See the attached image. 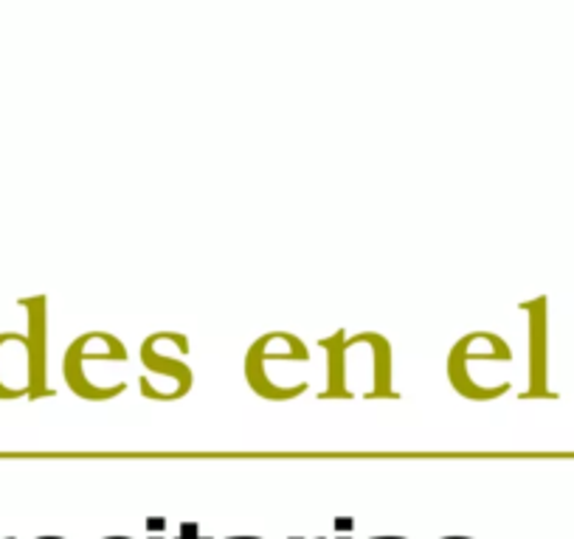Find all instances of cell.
Masks as SVG:
<instances>
[{"label": "cell", "instance_id": "cell-1", "mask_svg": "<svg viewBox=\"0 0 574 539\" xmlns=\"http://www.w3.org/2000/svg\"><path fill=\"white\" fill-rule=\"evenodd\" d=\"M189 352L192 346L183 332L161 329L147 335L139 348L141 368H144L139 379L141 396L161 405L189 396L194 385V368L187 359Z\"/></svg>", "mask_w": 574, "mask_h": 539}, {"label": "cell", "instance_id": "cell-2", "mask_svg": "<svg viewBox=\"0 0 574 539\" xmlns=\"http://www.w3.org/2000/svg\"><path fill=\"white\" fill-rule=\"evenodd\" d=\"M310 359V346L293 332H265L256 337L242 359V377L260 399L265 401H293L299 390L282 379V368L304 366Z\"/></svg>", "mask_w": 574, "mask_h": 539}, {"label": "cell", "instance_id": "cell-3", "mask_svg": "<svg viewBox=\"0 0 574 539\" xmlns=\"http://www.w3.org/2000/svg\"><path fill=\"white\" fill-rule=\"evenodd\" d=\"M130 359L128 346L121 337H115L113 332H82L79 337H73L71 346L66 348V357H62V379L71 388L73 396L85 401H110L115 399L108 388L99 379V368L110 374V368L124 366ZM119 377V374H113Z\"/></svg>", "mask_w": 574, "mask_h": 539}, {"label": "cell", "instance_id": "cell-4", "mask_svg": "<svg viewBox=\"0 0 574 539\" xmlns=\"http://www.w3.org/2000/svg\"><path fill=\"white\" fill-rule=\"evenodd\" d=\"M513 359V346L499 332H467L451 346L445 359L447 383L465 399L476 401V372L482 366H504Z\"/></svg>", "mask_w": 574, "mask_h": 539}, {"label": "cell", "instance_id": "cell-5", "mask_svg": "<svg viewBox=\"0 0 574 539\" xmlns=\"http://www.w3.org/2000/svg\"><path fill=\"white\" fill-rule=\"evenodd\" d=\"M526 312V335H530V368L526 390L521 399H557L550 388V301L546 295L521 304Z\"/></svg>", "mask_w": 574, "mask_h": 539}, {"label": "cell", "instance_id": "cell-6", "mask_svg": "<svg viewBox=\"0 0 574 539\" xmlns=\"http://www.w3.org/2000/svg\"><path fill=\"white\" fill-rule=\"evenodd\" d=\"M20 306L26 309V346H29V399H46L54 396L57 390L49 385V298L43 293L20 298Z\"/></svg>", "mask_w": 574, "mask_h": 539}, {"label": "cell", "instance_id": "cell-7", "mask_svg": "<svg viewBox=\"0 0 574 539\" xmlns=\"http://www.w3.org/2000/svg\"><path fill=\"white\" fill-rule=\"evenodd\" d=\"M29 346L20 332H0V401L29 399Z\"/></svg>", "mask_w": 574, "mask_h": 539}, {"label": "cell", "instance_id": "cell-8", "mask_svg": "<svg viewBox=\"0 0 574 539\" xmlns=\"http://www.w3.org/2000/svg\"><path fill=\"white\" fill-rule=\"evenodd\" d=\"M175 539H214V537H203V533H200L198 522L187 520V522H181V528H178V537Z\"/></svg>", "mask_w": 574, "mask_h": 539}, {"label": "cell", "instance_id": "cell-9", "mask_svg": "<svg viewBox=\"0 0 574 539\" xmlns=\"http://www.w3.org/2000/svg\"><path fill=\"white\" fill-rule=\"evenodd\" d=\"M167 526H170V522L163 520V517H150V520H147V531H150V537L147 539H167L163 537Z\"/></svg>", "mask_w": 574, "mask_h": 539}, {"label": "cell", "instance_id": "cell-10", "mask_svg": "<svg viewBox=\"0 0 574 539\" xmlns=\"http://www.w3.org/2000/svg\"><path fill=\"white\" fill-rule=\"evenodd\" d=\"M335 531H339V537L335 539H355L350 531H355V520H350V517H339L335 520Z\"/></svg>", "mask_w": 574, "mask_h": 539}, {"label": "cell", "instance_id": "cell-11", "mask_svg": "<svg viewBox=\"0 0 574 539\" xmlns=\"http://www.w3.org/2000/svg\"><path fill=\"white\" fill-rule=\"evenodd\" d=\"M369 539H409V537H369Z\"/></svg>", "mask_w": 574, "mask_h": 539}, {"label": "cell", "instance_id": "cell-12", "mask_svg": "<svg viewBox=\"0 0 574 539\" xmlns=\"http://www.w3.org/2000/svg\"><path fill=\"white\" fill-rule=\"evenodd\" d=\"M225 539H262V537H225Z\"/></svg>", "mask_w": 574, "mask_h": 539}, {"label": "cell", "instance_id": "cell-13", "mask_svg": "<svg viewBox=\"0 0 574 539\" xmlns=\"http://www.w3.org/2000/svg\"><path fill=\"white\" fill-rule=\"evenodd\" d=\"M440 539H473V537H440Z\"/></svg>", "mask_w": 574, "mask_h": 539}, {"label": "cell", "instance_id": "cell-14", "mask_svg": "<svg viewBox=\"0 0 574 539\" xmlns=\"http://www.w3.org/2000/svg\"><path fill=\"white\" fill-rule=\"evenodd\" d=\"M102 539H133V537H102Z\"/></svg>", "mask_w": 574, "mask_h": 539}, {"label": "cell", "instance_id": "cell-15", "mask_svg": "<svg viewBox=\"0 0 574 539\" xmlns=\"http://www.w3.org/2000/svg\"><path fill=\"white\" fill-rule=\"evenodd\" d=\"M37 539H66V537H37Z\"/></svg>", "mask_w": 574, "mask_h": 539}, {"label": "cell", "instance_id": "cell-16", "mask_svg": "<svg viewBox=\"0 0 574 539\" xmlns=\"http://www.w3.org/2000/svg\"><path fill=\"white\" fill-rule=\"evenodd\" d=\"M291 539H304V537H291ZM315 539H326V537H315Z\"/></svg>", "mask_w": 574, "mask_h": 539}, {"label": "cell", "instance_id": "cell-17", "mask_svg": "<svg viewBox=\"0 0 574 539\" xmlns=\"http://www.w3.org/2000/svg\"><path fill=\"white\" fill-rule=\"evenodd\" d=\"M3 539H14V537H3Z\"/></svg>", "mask_w": 574, "mask_h": 539}]
</instances>
